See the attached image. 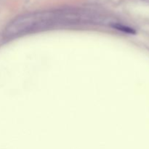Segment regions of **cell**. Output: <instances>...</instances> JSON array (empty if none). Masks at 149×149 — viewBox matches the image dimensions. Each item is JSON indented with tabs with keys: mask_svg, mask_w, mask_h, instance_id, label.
<instances>
[{
	"mask_svg": "<svg viewBox=\"0 0 149 149\" xmlns=\"http://www.w3.org/2000/svg\"><path fill=\"white\" fill-rule=\"evenodd\" d=\"M103 23H106V19L94 12L81 9H61L17 17L7 25L3 34L5 39H13L54 28Z\"/></svg>",
	"mask_w": 149,
	"mask_h": 149,
	"instance_id": "cell-1",
	"label": "cell"
}]
</instances>
